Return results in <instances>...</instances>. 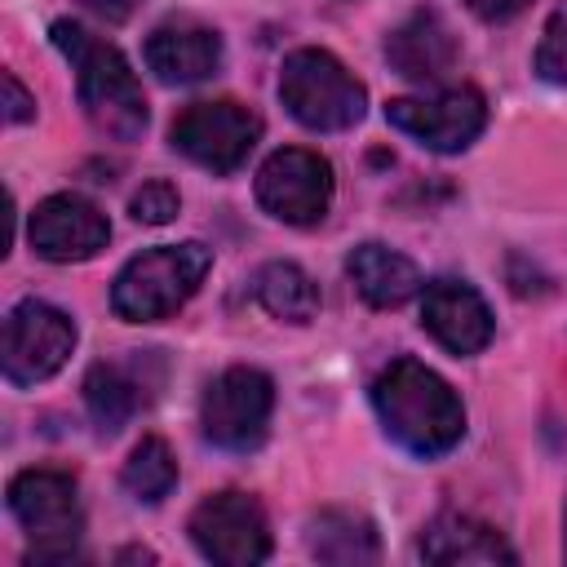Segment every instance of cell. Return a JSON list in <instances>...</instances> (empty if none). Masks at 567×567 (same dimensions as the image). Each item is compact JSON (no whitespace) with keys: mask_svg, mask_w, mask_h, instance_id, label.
Wrapping results in <instances>:
<instances>
[{"mask_svg":"<svg viewBox=\"0 0 567 567\" xmlns=\"http://www.w3.org/2000/svg\"><path fill=\"white\" fill-rule=\"evenodd\" d=\"M372 408L385 434L412 456H443L465 434V408L456 390L416 359H394L372 381Z\"/></svg>","mask_w":567,"mask_h":567,"instance_id":"cell-1","label":"cell"},{"mask_svg":"<svg viewBox=\"0 0 567 567\" xmlns=\"http://www.w3.org/2000/svg\"><path fill=\"white\" fill-rule=\"evenodd\" d=\"M416 549L425 563H443V567H496L518 558L496 527L470 514H439L434 523H425Z\"/></svg>","mask_w":567,"mask_h":567,"instance_id":"cell-16","label":"cell"},{"mask_svg":"<svg viewBox=\"0 0 567 567\" xmlns=\"http://www.w3.org/2000/svg\"><path fill=\"white\" fill-rule=\"evenodd\" d=\"M27 235L44 261H89L106 248L111 221L80 195H49L35 204Z\"/></svg>","mask_w":567,"mask_h":567,"instance_id":"cell-12","label":"cell"},{"mask_svg":"<svg viewBox=\"0 0 567 567\" xmlns=\"http://www.w3.org/2000/svg\"><path fill=\"white\" fill-rule=\"evenodd\" d=\"M425 332L452 354H478L492 341V310L465 279H434L421 297Z\"/></svg>","mask_w":567,"mask_h":567,"instance_id":"cell-13","label":"cell"},{"mask_svg":"<svg viewBox=\"0 0 567 567\" xmlns=\"http://www.w3.org/2000/svg\"><path fill=\"white\" fill-rule=\"evenodd\" d=\"M483 22H509L514 13H523L532 0H465Z\"/></svg>","mask_w":567,"mask_h":567,"instance_id":"cell-25","label":"cell"},{"mask_svg":"<svg viewBox=\"0 0 567 567\" xmlns=\"http://www.w3.org/2000/svg\"><path fill=\"white\" fill-rule=\"evenodd\" d=\"M9 509L35 540L27 563H71L84 532L75 478L66 470H22L9 483Z\"/></svg>","mask_w":567,"mask_h":567,"instance_id":"cell-5","label":"cell"},{"mask_svg":"<svg viewBox=\"0 0 567 567\" xmlns=\"http://www.w3.org/2000/svg\"><path fill=\"white\" fill-rule=\"evenodd\" d=\"M173 146L208 168V173H235L248 151L257 146L261 137V115L248 111L244 102H230V97H217V102H190L177 120H173Z\"/></svg>","mask_w":567,"mask_h":567,"instance_id":"cell-7","label":"cell"},{"mask_svg":"<svg viewBox=\"0 0 567 567\" xmlns=\"http://www.w3.org/2000/svg\"><path fill=\"white\" fill-rule=\"evenodd\" d=\"M279 97L288 115L315 133H341L363 120L368 93L363 84L328 53V49H297L284 58Z\"/></svg>","mask_w":567,"mask_h":567,"instance_id":"cell-4","label":"cell"},{"mask_svg":"<svg viewBox=\"0 0 567 567\" xmlns=\"http://www.w3.org/2000/svg\"><path fill=\"white\" fill-rule=\"evenodd\" d=\"M177 208H182V195L173 182H146L128 204L133 221H142V226H164L177 217Z\"/></svg>","mask_w":567,"mask_h":567,"instance_id":"cell-23","label":"cell"},{"mask_svg":"<svg viewBox=\"0 0 567 567\" xmlns=\"http://www.w3.org/2000/svg\"><path fill=\"white\" fill-rule=\"evenodd\" d=\"M275 385L261 368H226L199 399V430L221 452H252L266 439Z\"/></svg>","mask_w":567,"mask_h":567,"instance_id":"cell-6","label":"cell"},{"mask_svg":"<svg viewBox=\"0 0 567 567\" xmlns=\"http://www.w3.org/2000/svg\"><path fill=\"white\" fill-rule=\"evenodd\" d=\"M75 350V323L49 301H18L4 319V381L40 385Z\"/></svg>","mask_w":567,"mask_h":567,"instance_id":"cell-9","label":"cell"},{"mask_svg":"<svg viewBox=\"0 0 567 567\" xmlns=\"http://www.w3.org/2000/svg\"><path fill=\"white\" fill-rule=\"evenodd\" d=\"M536 75L549 84H567V4H558L536 44Z\"/></svg>","mask_w":567,"mask_h":567,"instance_id":"cell-22","label":"cell"},{"mask_svg":"<svg viewBox=\"0 0 567 567\" xmlns=\"http://www.w3.org/2000/svg\"><path fill=\"white\" fill-rule=\"evenodd\" d=\"M84 9H93L97 18H106V22H128L133 13H137V4L142 0H80Z\"/></svg>","mask_w":567,"mask_h":567,"instance_id":"cell-26","label":"cell"},{"mask_svg":"<svg viewBox=\"0 0 567 567\" xmlns=\"http://www.w3.org/2000/svg\"><path fill=\"white\" fill-rule=\"evenodd\" d=\"M146 359L133 363H93L84 377V408L102 434H120L137 408L151 403V381L142 372Z\"/></svg>","mask_w":567,"mask_h":567,"instance_id":"cell-17","label":"cell"},{"mask_svg":"<svg viewBox=\"0 0 567 567\" xmlns=\"http://www.w3.org/2000/svg\"><path fill=\"white\" fill-rule=\"evenodd\" d=\"M346 275L354 284V292L368 306H377V310H394V306H403V301H412L421 292V270L403 252H394L385 244H359V248H350Z\"/></svg>","mask_w":567,"mask_h":567,"instance_id":"cell-18","label":"cell"},{"mask_svg":"<svg viewBox=\"0 0 567 567\" xmlns=\"http://www.w3.org/2000/svg\"><path fill=\"white\" fill-rule=\"evenodd\" d=\"M146 66L164 84H199L221 66V35L199 22H164L146 40Z\"/></svg>","mask_w":567,"mask_h":567,"instance_id":"cell-15","label":"cell"},{"mask_svg":"<svg viewBox=\"0 0 567 567\" xmlns=\"http://www.w3.org/2000/svg\"><path fill=\"white\" fill-rule=\"evenodd\" d=\"M385 58L412 84H443L461 58V44L434 9H416L385 35Z\"/></svg>","mask_w":567,"mask_h":567,"instance_id":"cell-14","label":"cell"},{"mask_svg":"<svg viewBox=\"0 0 567 567\" xmlns=\"http://www.w3.org/2000/svg\"><path fill=\"white\" fill-rule=\"evenodd\" d=\"M385 120L399 133H408L412 142H421L425 151L452 155V151H465L483 133L487 102L478 89L461 84V89H443L434 97H394V102H385Z\"/></svg>","mask_w":567,"mask_h":567,"instance_id":"cell-11","label":"cell"},{"mask_svg":"<svg viewBox=\"0 0 567 567\" xmlns=\"http://www.w3.org/2000/svg\"><path fill=\"white\" fill-rule=\"evenodd\" d=\"M35 115V97L22 89V80L13 71H4V120L9 124H27Z\"/></svg>","mask_w":567,"mask_h":567,"instance_id":"cell-24","label":"cell"},{"mask_svg":"<svg viewBox=\"0 0 567 567\" xmlns=\"http://www.w3.org/2000/svg\"><path fill=\"white\" fill-rule=\"evenodd\" d=\"M563 554H567V518H563Z\"/></svg>","mask_w":567,"mask_h":567,"instance_id":"cell-27","label":"cell"},{"mask_svg":"<svg viewBox=\"0 0 567 567\" xmlns=\"http://www.w3.org/2000/svg\"><path fill=\"white\" fill-rule=\"evenodd\" d=\"M213 252L204 244H159L137 252L111 284V310L128 323H159L177 315L204 284Z\"/></svg>","mask_w":567,"mask_h":567,"instance_id":"cell-3","label":"cell"},{"mask_svg":"<svg viewBox=\"0 0 567 567\" xmlns=\"http://www.w3.org/2000/svg\"><path fill=\"white\" fill-rule=\"evenodd\" d=\"M332 164L319 151L284 146L257 168V204L284 226H315L332 204Z\"/></svg>","mask_w":567,"mask_h":567,"instance_id":"cell-8","label":"cell"},{"mask_svg":"<svg viewBox=\"0 0 567 567\" xmlns=\"http://www.w3.org/2000/svg\"><path fill=\"white\" fill-rule=\"evenodd\" d=\"M252 292L279 323H310L319 315V288L297 261H266L252 275Z\"/></svg>","mask_w":567,"mask_h":567,"instance_id":"cell-20","label":"cell"},{"mask_svg":"<svg viewBox=\"0 0 567 567\" xmlns=\"http://www.w3.org/2000/svg\"><path fill=\"white\" fill-rule=\"evenodd\" d=\"M306 545L319 563H337V567L377 563V554H381L377 527L354 509H319L306 527Z\"/></svg>","mask_w":567,"mask_h":567,"instance_id":"cell-19","label":"cell"},{"mask_svg":"<svg viewBox=\"0 0 567 567\" xmlns=\"http://www.w3.org/2000/svg\"><path fill=\"white\" fill-rule=\"evenodd\" d=\"M49 35L75 71V93H80V106H84L89 124L102 137H115V142L142 137L146 97H142V84H137L133 66L124 62V53L115 44H106L102 35H93L89 27L71 22V18H58L49 27Z\"/></svg>","mask_w":567,"mask_h":567,"instance_id":"cell-2","label":"cell"},{"mask_svg":"<svg viewBox=\"0 0 567 567\" xmlns=\"http://www.w3.org/2000/svg\"><path fill=\"white\" fill-rule=\"evenodd\" d=\"M190 540L217 567H252L270 554L266 509L244 492H217L195 505Z\"/></svg>","mask_w":567,"mask_h":567,"instance_id":"cell-10","label":"cell"},{"mask_svg":"<svg viewBox=\"0 0 567 567\" xmlns=\"http://www.w3.org/2000/svg\"><path fill=\"white\" fill-rule=\"evenodd\" d=\"M120 483L128 487L133 501L159 505V501L177 487V456H173V447H168L159 434H146V439L128 452V461H124V470H120Z\"/></svg>","mask_w":567,"mask_h":567,"instance_id":"cell-21","label":"cell"}]
</instances>
